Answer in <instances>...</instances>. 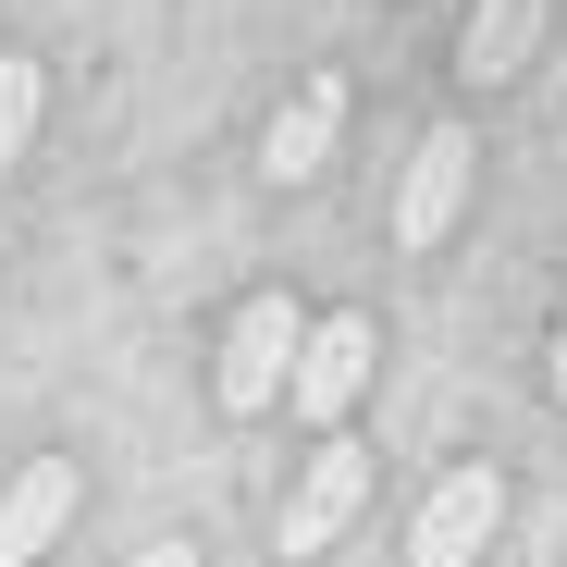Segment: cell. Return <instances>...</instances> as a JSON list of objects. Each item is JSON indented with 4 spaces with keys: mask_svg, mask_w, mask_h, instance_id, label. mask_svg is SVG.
<instances>
[{
    "mask_svg": "<svg viewBox=\"0 0 567 567\" xmlns=\"http://www.w3.org/2000/svg\"><path fill=\"white\" fill-rule=\"evenodd\" d=\"M555 395H567V321H555Z\"/></svg>",
    "mask_w": 567,
    "mask_h": 567,
    "instance_id": "cell-10",
    "label": "cell"
},
{
    "mask_svg": "<svg viewBox=\"0 0 567 567\" xmlns=\"http://www.w3.org/2000/svg\"><path fill=\"white\" fill-rule=\"evenodd\" d=\"M62 518H74V468L62 456H38L13 494H0V567H38L50 543H62Z\"/></svg>",
    "mask_w": 567,
    "mask_h": 567,
    "instance_id": "cell-6",
    "label": "cell"
},
{
    "mask_svg": "<svg viewBox=\"0 0 567 567\" xmlns=\"http://www.w3.org/2000/svg\"><path fill=\"white\" fill-rule=\"evenodd\" d=\"M25 136H38V62H0V173L25 161Z\"/></svg>",
    "mask_w": 567,
    "mask_h": 567,
    "instance_id": "cell-8",
    "label": "cell"
},
{
    "mask_svg": "<svg viewBox=\"0 0 567 567\" xmlns=\"http://www.w3.org/2000/svg\"><path fill=\"white\" fill-rule=\"evenodd\" d=\"M468 173H482V161H468V136H456V124H432V136L408 148V198H395V247H444V223L468 210Z\"/></svg>",
    "mask_w": 567,
    "mask_h": 567,
    "instance_id": "cell-4",
    "label": "cell"
},
{
    "mask_svg": "<svg viewBox=\"0 0 567 567\" xmlns=\"http://www.w3.org/2000/svg\"><path fill=\"white\" fill-rule=\"evenodd\" d=\"M506 530V482L494 468H444L420 530H408V567H482V543Z\"/></svg>",
    "mask_w": 567,
    "mask_h": 567,
    "instance_id": "cell-1",
    "label": "cell"
},
{
    "mask_svg": "<svg viewBox=\"0 0 567 567\" xmlns=\"http://www.w3.org/2000/svg\"><path fill=\"white\" fill-rule=\"evenodd\" d=\"M136 567H198V555H185V543H148V555H136Z\"/></svg>",
    "mask_w": 567,
    "mask_h": 567,
    "instance_id": "cell-9",
    "label": "cell"
},
{
    "mask_svg": "<svg viewBox=\"0 0 567 567\" xmlns=\"http://www.w3.org/2000/svg\"><path fill=\"white\" fill-rule=\"evenodd\" d=\"M358 506H370V456H358V444H321L309 482H297V506H284V555H321Z\"/></svg>",
    "mask_w": 567,
    "mask_h": 567,
    "instance_id": "cell-5",
    "label": "cell"
},
{
    "mask_svg": "<svg viewBox=\"0 0 567 567\" xmlns=\"http://www.w3.org/2000/svg\"><path fill=\"white\" fill-rule=\"evenodd\" d=\"M370 358H383V333H370L358 309H333V321H309V346H297V420H346L358 408V383H370Z\"/></svg>",
    "mask_w": 567,
    "mask_h": 567,
    "instance_id": "cell-3",
    "label": "cell"
},
{
    "mask_svg": "<svg viewBox=\"0 0 567 567\" xmlns=\"http://www.w3.org/2000/svg\"><path fill=\"white\" fill-rule=\"evenodd\" d=\"M297 346H309L297 309H284V297H247L235 333H223V408H271L284 383H297Z\"/></svg>",
    "mask_w": 567,
    "mask_h": 567,
    "instance_id": "cell-2",
    "label": "cell"
},
{
    "mask_svg": "<svg viewBox=\"0 0 567 567\" xmlns=\"http://www.w3.org/2000/svg\"><path fill=\"white\" fill-rule=\"evenodd\" d=\"M333 124H346V100H333V86H297V100L271 112L259 173H271V185H309V173H321V148H333Z\"/></svg>",
    "mask_w": 567,
    "mask_h": 567,
    "instance_id": "cell-7",
    "label": "cell"
}]
</instances>
